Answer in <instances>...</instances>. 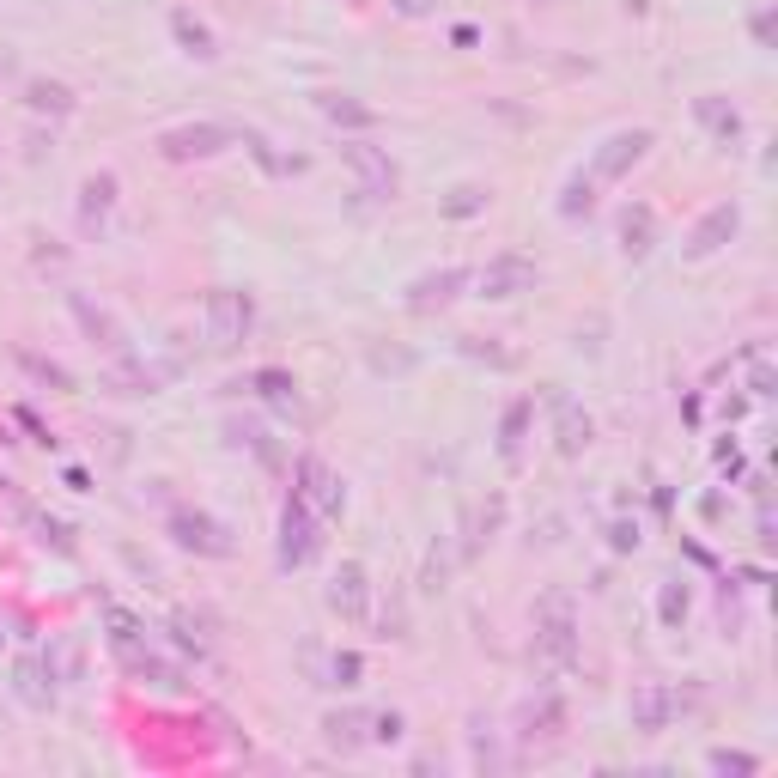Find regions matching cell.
I'll list each match as a JSON object with an SVG mask.
<instances>
[{"mask_svg":"<svg viewBox=\"0 0 778 778\" xmlns=\"http://www.w3.org/2000/svg\"><path fill=\"white\" fill-rule=\"evenodd\" d=\"M341 159H347V171L359 177V195H371V201H389V195L402 189L396 159H389V152H377V146H365V140H347Z\"/></svg>","mask_w":778,"mask_h":778,"instance_id":"cell-1","label":"cell"},{"mask_svg":"<svg viewBox=\"0 0 778 778\" xmlns=\"http://www.w3.org/2000/svg\"><path fill=\"white\" fill-rule=\"evenodd\" d=\"M244 335H250V298L231 292V286L207 292V341H213L219 353H231Z\"/></svg>","mask_w":778,"mask_h":778,"instance_id":"cell-2","label":"cell"},{"mask_svg":"<svg viewBox=\"0 0 778 778\" xmlns=\"http://www.w3.org/2000/svg\"><path fill=\"white\" fill-rule=\"evenodd\" d=\"M225 146H231V134H225L219 122H189V128L159 134V152H165V159H213V152H225Z\"/></svg>","mask_w":778,"mask_h":778,"instance_id":"cell-3","label":"cell"},{"mask_svg":"<svg viewBox=\"0 0 778 778\" xmlns=\"http://www.w3.org/2000/svg\"><path fill=\"white\" fill-rule=\"evenodd\" d=\"M475 280H481V298H523V292H535V262L529 256H493Z\"/></svg>","mask_w":778,"mask_h":778,"instance_id":"cell-4","label":"cell"},{"mask_svg":"<svg viewBox=\"0 0 778 778\" xmlns=\"http://www.w3.org/2000/svg\"><path fill=\"white\" fill-rule=\"evenodd\" d=\"M317 554V523H310L304 499H286V517H280V566H304Z\"/></svg>","mask_w":778,"mask_h":778,"instance_id":"cell-5","label":"cell"},{"mask_svg":"<svg viewBox=\"0 0 778 778\" xmlns=\"http://www.w3.org/2000/svg\"><path fill=\"white\" fill-rule=\"evenodd\" d=\"M171 535H177V548H189V554H231V541H225V529L213 523V517H201V511H177L171 517Z\"/></svg>","mask_w":778,"mask_h":778,"instance_id":"cell-6","label":"cell"},{"mask_svg":"<svg viewBox=\"0 0 778 778\" xmlns=\"http://www.w3.org/2000/svg\"><path fill=\"white\" fill-rule=\"evenodd\" d=\"M462 286H469V274H462V268H438V274H420L414 286H408V310H420V317H426V310H444Z\"/></svg>","mask_w":778,"mask_h":778,"instance_id":"cell-7","label":"cell"},{"mask_svg":"<svg viewBox=\"0 0 778 778\" xmlns=\"http://www.w3.org/2000/svg\"><path fill=\"white\" fill-rule=\"evenodd\" d=\"M645 146H651V134H645V128H627V134H614V140L596 152V177H620L627 165H639V159H645Z\"/></svg>","mask_w":778,"mask_h":778,"instance_id":"cell-8","label":"cell"},{"mask_svg":"<svg viewBox=\"0 0 778 778\" xmlns=\"http://www.w3.org/2000/svg\"><path fill=\"white\" fill-rule=\"evenodd\" d=\"M554 444H560V456H578L590 444V414L566 396H554Z\"/></svg>","mask_w":778,"mask_h":778,"instance_id":"cell-9","label":"cell"},{"mask_svg":"<svg viewBox=\"0 0 778 778\" xmlns=\"http://www.w3.org/2000/svg\"><path fill=\"white\" fill-rule=\"evenodd\" d=\"M67 304H73V317H80V329L98 341V347H110V353H122V329H116V317L110 310H98L86 292H67Z\"/></svg>","mask_w":778,"mask_h":778,"instance_id":"cell-10","label":"cell"},{"mask_svg":"<svg viewBox=\"0 0 778 778\" xmlns=\"http://www.w3.org/2000/svg\"><path fill=\"white\" fill-rule=\"evenodd\" d=\"M736 219H742L736 207H712L706 219L693 225V238H687V256H712L724 238H736Z\"/></svg>","mask_w":778,"mask_h":778,"instance_id":"cell-11","label":"cell"},{"mask_svg":"<svg viewBox=\"0 0 778 778\" xmlns=\"http://www.w3.org/2000/svg\"><path fill=\"white\" fill-rule=\"evenodd\" d=\"M329 608L335 614H347V620H365V566H341L335 572V584H329Z\"/></svg>","mask_w":778,"mask_h":778,"instance_id":"cell-12","label":"cell"},{"mask_svg":"<svg viewBox=\"0 0 778 778\" xmlns=\"http://www.w3.org/2000/svg\"><path fill=\"white\" fill-rule=\"evenodd\" d=\"M298 475L310 481V487H304L298 499H317V511H323V517H335V511H341V481H335V475L323 469L317 456H304V462H298Z\"/></svg>","mask_w":778,"mask_h":778,"instance_id":"cell-13","label":"cell"},{"mask_svg":"<svg viewBox=\"0 0 778 778\" xmlns=\"http://www.w3.org/2000/svg\"><path fill=\"white\" fill-rule=\"evenodd\" d=\"M323 742L341 748V754H353V748L365 742V712H329V718H323Z\"/></svg>","mask_w":778,"mask_h":778,"instance_id":"cell-14","label":"cell"},{"mask_svg":"<svg viewBox=\"0 0 778 778\" xmlns=\"http://www.w3.org/2000/svg\"><path fill=\"white\" fill-rule=\"evenodd\" d=\"M633 718H639V730H663V718H669V699H663V687H639L633 693Z\"/></svg>","mask_w":778,"mask_h":778,"instance_id":"cell-15","label":"cell"},{"mask_svg":"<svg viewBox=\"0 0 778 778\" xmlns=\"http://www.w3.org/2000/svg\"><path fill=\"white\" fill-rule=\"evenodd\" d=\"M323 116L335 128H377V110L371 104H353V98H323Z\"/></svg>","mask_w":778,"mask_h":778,"instance_id":"cell-16","label":"cell"},{"mask_svg":"<svg viewBox=\"0 0 778 778\" xmlns=\"http://www.w3.org/2000/svg\"><path fill=\"white\" fill-rule=\"evenodd\" d=\"M80 195H86V201H80V219H86V225H98V219L110 213V201H116V177L104 171V177H92Z\"/></svg>","mask_w":778,"mask_h":778,"instance_id":"cell-17","label":"cell"},{"mask_svg":"<svg viewBox=\"0 0 778 778\" xmlns=\"http://www.w3.org/2000/svg\"><path fill=\"white\" fill-rule=\"evenodd\" d=\"M31 110H49V116H67L73 110V92L67 86H55V80H31V98H25Z\"/></svg>","mask_w":778,"mask_h":778,"instance_id":"cell-18","label":"cell"},{"mask_svg":"<svg viewBox=\"0 0 778 778\" xmlns=\"http://www.w3.org/2000/svg\"><path fill=\"white\" fill-rule=\"evenodd\" d=\"M645 238H651V213L639 207V213H627V219H620V250H627V256H645V250H651Z\"/></svg>","mask_w":778,"mask_h":778,"instance_id":"cell-19","label":"cell"},{"mask_svg":"<svg viewBox=\"0 0 778 778\" xmlns=\"http://www.w3.org/2000/svg\"><path fill=\"white\" fill-rule=\"evenodd\" d=\"M19 699H25V706H49V699H55V693L43 687V663H37V657L19 663Z\"/></svg>","mask_w":778,"mask_h":778,"instance_id":"cell-20","label":"cell"},{"mask_svg":"<svg viewBox=\"0 0 778 778\" xmlns=\"http://www.w3.org/2000/svg\"><path fill=\"white\" fill-rule=\"evenodd\" d=\"M481 207H487V189H475V183L450 189V201H444V213H450V219H469V213H481Z\"/></svg>","mask_w":778,"mask_h":778,"instance_id":"cell-21","label":"cell"},{"mask_svg":"<svg viewBox=\"0 0 778 778\" xmlns=\"http://www.w3.org/2000/svg\"><path fill=\"white\" fill-rule=\"evenodd\" d=\"M171 25H177V37H183V49H189V55H201V61L213 55V37H207V25H195L189 13H177Z\"/></svg>","mask_w":778,"mask_h":778,"instance_id":"cell-22","label":"cell"},{"mask_svg":"<svg viewBox=\"0 0 778 778\" xmlns=\"http://www.w3.org/2000/svg\"><path fill=\"white\" fill-rule=\"evenodd\" d=\"M462 353H469V359H487V365H499V371H511V365H517V353H505V347H487L481 335H462Z\"/></svg>","mask_w":778,"mask_h":778,"instance_id":"cell-23","label":"cell"},{"mask_svg":"<svg viewBox=\"0 0 778 778\" xmlns=\"http://www.w3.org/2000/svg\"><path fill=\"white\" fill-rule=\"evenodd\" d=\"M699 116H706V122H712V128H718V134H724V140H730V134H736V128H742V116H736V110H724V104H718V98H699Z\"/></svg>","mask_w":778,"mask_h":778,"instance_id":"cell-24","label":"cell"},{"mask_svg":"<svg viewBox=\"0 0 778 778\" xmlns=\"http://www.w3.org/2000/svg\"><path fill=\"white\" fill-rule=\"evenodd\" d=\"M19 359H25V371H31V377H43L49 389H73V377H67L61 365H49V359H37V353H19Z\"/></svg>","mask_w":778,"mask_h":778,"instance_id":"cell-25","label":"cell"},{"mask_svg":"<svg viewBox=\"0 0 778 778\" xmlns=\"http://www.w3.org/2000/svg\"><path fill=\"white\" fill-rule=\"evenodd\" d=\"M590 201H596V195H590V183L578 177V183H566V201H560V213H590Z\"/></svg>","mask_w":778,"mask_h":778,"instance_id":"cell-26","label":"cell"},{"mask_svg":"<svg viewBox=\"0 0 778 778\" xmlns=\"http://www.w3.org/2000/svg\"><path fill=\"white\" fill-rule=\"evenodd\" d=\"M256 383H262V396H268V402H292V383H286L280 371H262Z\"/></svg>","mask_w":778,"mask_h":778,"instance_id":"cell-27","label":"cell"},{"mask_svg":"<svg viewBox=\"0 0 778 778\" xmlns=\"http://www.w3.org/2000/svg\"><path fill=\"white\" fill-rule=\"evenodd\" d=\"M371 365H377V371H408V353H383V347H371Z\"/></svg>","mask_w":778,"mask_h":778,"instance_id":"cell-28","label":"cell"},{"mask_svg":"<svg viewBox=\"0 0 778 778\" xmlns=\"http://www.w3.org/2000/svg\"><path fill=\"white\" fill-rule=\"evenodd\" d=\"M712 766H718V772H754L748 754H712Z\"/></svg>","mask_w":778,"mask_h":778,"instance_id":"cell-29","label":"cell"},{"mask_svg":"<svg viewBox=\"0 0 778 778\" xmlns=\"http://www.w3.org/2000/svg\"><path fill=\"white\" fill-rule=\"evenodd\" d=\"M371 736H377V742H396V736H402V718H396V712H389V718H377V730H371Z\"/></svg>","mask_w":778,"mask_h":778,"instance_id":"cell-30","label":"cell"},{"mask_svg":"<svg viewBox=\"0 0 778 778\" xmlns=\"http://www.w3.org/2000/svg\"><path fill=\"white\" fill-rule=\"evenodd\" d=\"M353 675H359V657H341V663H335V681L353 687Z\"/></svg>","mask_w":778,"mask_h":778,"instance_id":"cell-31","label":"cell"},{"mask_svg":"<svg viewBox=\"0 0 778 778\" xmlns=\"http://www.w3.org/2000/svg\"><path fill=\"white\" fill-rule=\"evenodd\" d=\"M396 7H402L408 19H420V13H432V0H396Z\"/></svg>","mask_w":778,"mask_h":778,"instance_id":"cell-32","label":"cell"}]
</instances>
